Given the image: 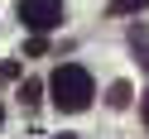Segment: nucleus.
<instances>
[{
    "mask_svg": "<svg viewBox=\"0 0 149 139\" xmlns=\"http://www.w3.org/2000/svg\"><path fill=\"white\" fill-rule=\"evenodd\" d=\"M48 91H53V106L68 110V115L87 110V106H91V96H96L91 72H87V67H77V62H63V67L48 77Z\"/></svg>",
    "mask_w": 149,
    "mask_h": 139,
    "instance_id": "f257e3e1",
    "label": "nucleus"
},
{
    "mask_svg": "<svg viewBox=\"0 0 149 139\" xmlns=\"http://www.w3.org/2000/svg\"><path fill=\"white\" fill-rule=\"evenodd\" d=\"M19 19L34 34H48L63 24V0H19Z\"/></svg>",
    "mask_w": 149,
    "mask_h": 139,
    "instance_id": "f03ea898",
    "label": "nucleus"
},
{
    "mask_svg": "<svg viewBox=\"0 0 149 139\" xmlns=\"http://www.w3.org/2000/svg\"><path fill=\"white\" fill-rule=\"evenodd\" d=\"M130 96H135V91H130V82H111V91H106V101H111L116 110H125V106H130Z\"/></svg>",
    "mask_w": 149,
    "mask_h": 139,
    "instance_id": "7ed1b4c3",
    "label": "nucleus"
},
{
    "mask_svg": "<svg viewBox=\"0 0 149 139\" xmlns=\"http://www.w3.org/2000/svg\"><path fill=\"white\" fill-rule=\"evenodd\" d=\"M39 96H43L39 82H24V86H19V101H24V106H39Z\"/></svg>",
    "mask_w": 149,
    "mask_h": 139,
    "instance_id": "20e7f679",
    "label": "nucleus"
},
{
    "mask_svg": "<svg viewBox=\"0 0 149 139\" xmlns=\"http://www.w3.org/2000/svg\"><path fill=\"white\" fill-rule=\"evenodd\" d=\"M149 0H111V10L116 15H135V10H144Z\"/></svg>",
    "mask_w": 149,
    "mask_h": 139,
    "instance_id": "39448f33",
    "label": "nucleus"
},
{
    "mask_svg": "<svg viewBox=\"0 0 149 139\" xmlns=\"http://www.w3.org/2000/svg\"><path fill=\"white\" fill-rule=\"evenodd\" d=\"M24 53H29V58H39V53H48V39H43V34H34V39L24 43Z\"/></svg>",
    "mask_w": 149,
    "mask_h": 139,
    "instance_id": "423d86ee",
    "label": "nucleus"
},
{
    "mask_svg": "<svg viewBox=\"0 0 149 139\" xmlns=\"http://www.w3.org/2000/svg\"><path fill=\"white\" fill-rule=\"evenodd\" d=\"M144 129H149V86H144Z\"/></svg>",
    "mask_w": 149,
    "mask_h": 139,
    "instance_id": "0eeeda50",
    "label": "nucleus"
},
{
    "mask_svg": "<svg viewBox=\"0 0 149 139\" xmlns=\"http://www.w3.org/2000/svg\"><path fill=\"white\" fill-rule=\"evenodd\" d=\"M53 139H72V134H53Z\"/></svg>",
    "mask_w": 149,
    "mask_h": 139,
    "instance_id": "6e6552de",
    "label": "nucleus"
}]
</instances>
